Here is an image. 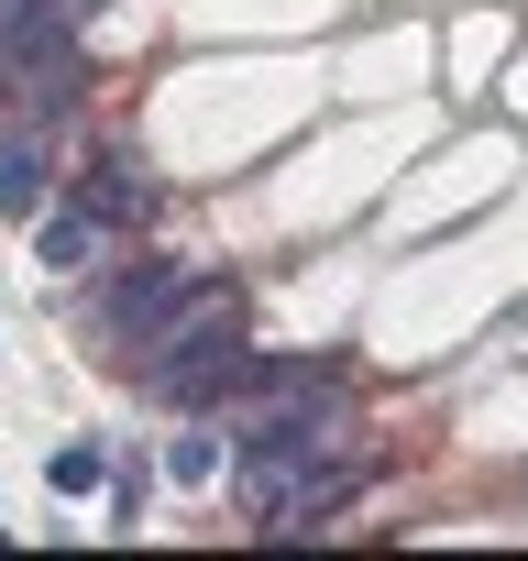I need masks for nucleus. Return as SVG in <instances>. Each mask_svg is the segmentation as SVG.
I'll return each mask as SVG.
<instances>
[{
  "instance_id": "nucleus-1",
  "label": "nucleus",
  "mask_w": 528,
  "mask_h": 561,
  "mask_svg": "<svg viewBox=\"0 0 528 561\" xmlns=\"http://www.w3.org/2000/svg\"><path fill=\"white\" fill-rule=\"evenodd\" d=\"M209 342H242V287H231V275H176V298L154 309V331L122 364L144 375V364H176V353H209Z\"/></svg>"
},
{
  "instance_id": "nucleus-2",
  "label": "nucleus",
  "mask_w": 528,
  "mask_h": 561,
  "mask_svg": "<svg viewBox=\"0 0 528 561\" xmlns=\"http://www.w3.org/2000/svg\"><path fill=\"white\" fill-rule=\"evenodd\" d=\"M176 253H154V264H100V287H89V342L100 353H133L144 331H154V309L176 298Z\"/></svg>"
},
{
  "instance_id": "nucleus-3",
  "label": "nucleus",
  "mask_w": 528,
  "mask_h": 561,
  "mask_svg": "<svg viewBox=\"0 0 528 561\" xmlns=\"http://www.w3.org/2000/svg\"><path fill=\"white\" fill-rule=\"evenodd\" d=\"M242 386H253V342H209V353L144 364V397H165L176 419H220V408H231Z\"/></svg>"
},
{
  "instance_id": "nucleus-4",
  "label": "nucleus",
  "mask_w": 528,
  "mask_h": 561,
  "mask_svg": "<svg viewBox=\"0 0 528 561\" xmlns=\"http://www.w3.org/2000/svg\"><path fill=\"white\" fill-rule=\"evenodd\" d=\"M78 209H89V220H111V231H133V220H154V176H144L133 154H111V165H89V176H78Z\"/></svg>"
},
{
  "instance_id": "nucleus-5",
  "label": "nucleus",
  "mask_w": 528,
  "mask_h": 561,
  "mask_svg": "<svg viewBox=\"0 0 528 561\" xmlns=\"http://www.w3.org/2000/svg\"><path fill=\"white\" fill-rule=\"evenodd\" d=\"M45 133H0V220H45Z\"/></svg>"
},
{
  "instance_id": "nucleus-6",
  "label": "nucleus",
  "mask_w": 528,
  "mask_h": 561,
  "mask_svg": "<svg viewBox=\"0 0 528 561\" xmlns=\"http://www.w3.org/2000/svg\"><path fill=\"white\" fill-rule=\"evenodd\" d=\"M111 242H122V231H111V220H89V209H56V220H45V264H56V275H78V264L100 275V264H111Z\"/></svg>"
},
{
  "instance_id": "nucleus-7",
  "label": "nucleus",
  "mask_w": 528,
  "mask_h": 561,
  "mask_svg": "<svg viewBox=\"0 0 528 561\" xmlns=\"http://www.w3.org/2000/svg\"><path fill=\"white\" fill-rule=\"evenodd\" d=\"M45 473H56V495H100V484H111V451H100V440H67Z\"/></svg>"
},
{
  "instance_id": "nucleus-8",
  "label": "nucleus",
  "mask_w": 528,
  "mask_h": 561,
  "mask_svg": "<svg viewBox=\"0 0 528 561\" xmlns=\"http://www.w3.org/2000/svg\"><path fill=\"white\" fill-rule=\"evenodd\" d=\"M165 473H176V484H209V473H220V451H209L198 430H176V440H165Z\"/></svg>"
}]
</instances>
